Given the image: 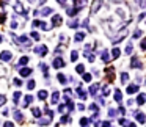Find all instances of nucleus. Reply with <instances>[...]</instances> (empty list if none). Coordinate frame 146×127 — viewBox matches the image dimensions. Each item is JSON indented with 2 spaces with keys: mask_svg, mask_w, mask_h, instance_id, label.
Masks as SVG:
<instances>
[{
  "mask_svg": "<svg viewBox=\"0 0 146 127\" xmlns=\"http://www.w3.org/2000/svg\"><path fill=\"white\" fill-rule=\"evenodd\" d=\"M119 124H121V126H124V127H137L133 122H129L127 119H119Z\"/></svg>",
  "mask_w": 146,
  "mask_h": 127,
  "instance_id": "nucleus-18",
  "label": "nucleus"
},
{
  "mask_svg": "<svg viewBox=\"0 0 146 127\" xmlns=\"http://www.w3.org/2000/svg\"><path fill=\"white\" fill-rule=\"evenodd\" d=\"M69 121V118H68V114H63V118H61V124H66Z\"/></svg>",
  "mask_w": 146,
  "mask_h": 127,
  "instance_id": "nucleus-45",
  "label": "nucleus"
},
{
  "mask_svg": "<svg viewBox=\"0 0 146 127\" xmlns=\"http://www.w3.org/2000/svg\"><path fill=\"white\" fill-rule=\"evenodd\" d=\"M63 66H65V61H63L61 56H57V58H54V68H55V69H60V68H63Z\"/></svg>",
  "mask_w": 146,
  "mask_h": 127,
  "instance_id": "nucleus-4",
  "label": "nucleus"
},
{
  "mask_svg": "<svg viewBox=\"0 0 146 127\" xmlns=\"http://www.w3.org/2000/svg\"><path fill=\"white\" fill-rule=\"evenodd\" d=\"M3 20H5V16H3V14H0V24H2Z\"/></svg>",
  "mask_w": 146,
  "mask_h": 127,
  "instance_id": "nucleus-57",
  "label": "nucleus"
},
{
  "mask_svg": "<svg viewBox=\"0 0 146 127\" xmlns=\"http://www.w3.org/2000/svg\"><path fill=\"white\" fill-rule=\"evenodd\" d=\"M17 27V22H11V28H16Z\"/></svg>",
  "mask_w": 146,
  "mask_h": 127,
  "instance_id": "nucleus-55",
  "label": "nucleus"
},
{
  "mask_svg": "<svg viewBox=\"0 0 146 127\" xmlns=\"http://www.w3.org/2000/svg\"><path fill=\"white\" fill-rule=\"evenodd\" d=\"M61 50H63V47H57V49H55V54H57V55H60V54H61Z\"/></svg>",
  "mask_w": 146,
  "mask_h": 127,
  "instance_id": "nucleus-51",
  "label": "nucleus"
},
{
  "mask_svg": "<svg viewBox=\"0 0 146 127\" xmlns=\"http://www.w3.org/2000/svg\"><path fill=\"white\" fill-rule=\"evenodd\" d=\"M32 38L35 39V41H39V34L36 32H32Z\"/></svg>",
  "mask_w": 146,
  "mask_h": 127,
  "instance_id": "nucleus-42",
  "label": "nucleus"
},
{
  "mask_svg": "<svg viewBox=\"0 0 146 127\" xmlns=\"http://www.w3.org/2000/svg\"><path fill=\"white\" fill-rule=\"evenodd\" d=\"M38 27H41L43 30H49V28H47V24H46V22H39V25H38Z\"/></svg>",
  "mask_w": 146,
  "mask_h": 127,
  "instance_id": "nucleus-44",
  "label": "nucleus"
},
{
  "mask_svg": "<svg viewBox=\"0 0 146 127\" xmlns=\"http://www.w3.org/2000/svg\"><path fill=\"white\" fill-rule=\"evenodd\" d=\"M99 88H101V86H99V83H93V85L90 86V94L96 96V94H97V91H99Z\"/></svg>",
  "mask_w": 146,
  "mask_h": 127,
  "instance_id": "nucleus-10",
  "label": "nucleus"
},
{
  "mask_svg": "<svg viewBox=\"0 0 146 127\" xmlns=\"http://www.w3.org/2000/svg\"><path fill=\"white\" fill-rule=\"evenodd\" d=\"M127 80H129V76H127V72H122V74H121V83H126Z\"/></svg>",
  "mask_w": 146,
  "mask_h": 127,
  "instance_id": "nucleus-34",
  "label": "nucleus"
},
{
  "mask_svg": "<svg viewBox=\"0 0 146 127\" xmlns=\"http://www.w3.org/2000/svg\"><path fill=\"white\" fill-rule=\"evenodd\" d=\"M135 114V118H137V121L140 124H144V121H146V118H144V113H140V112H135L133 113Z\"/></svg>",
  "mask_w": 146,
  "mask_h": 127,
  "instance_id": "nucleus-9",
  "label": "nucleus"
},
{
  "mask_svg": "<svg viewBox=\"0 0 146 127\" xmlns=\"http://www.w3.org/2000/svg\"><path fill=\"white\" fill-rule=\"evenodd\" d=\"M77 108H79V110H85V105H83V104H79Z\"/></svg>",
  "mask_w": 146,
  "mask_h": 127,
  "instance_id": "nucleus-52",
  "label": "nucleus"
},
{
  "mask_svg": "<svg viewBox=\"0 0 146 127\" xmlns=\"http://www.w3.org/2000/svg\"><path fill=\"white\" fill-rule=\"evenodd\" d=\"M50 122V118H46V119H39V126H46Z\"/></svg>",
  "mask_w": 146,
  "mask_h": 127,
  "instance_id": "nucleus-38",
  "label": "nucleus"
},
{
  "mask_svg": "<svg viewBox=\"0 0 146 127\" xmlns=\"http://www.w3.org/2000/svg\"><path fill=\"white\" fill-rule=\"evenodd\" d=\"M79 58V54H77V52H71V61H75V60H77Z\"/></svg>",
  "mask_w": 146,
  "mask_h": 127,
  "instance_id": "nucleus-39",
  "label": "nucleus"
},
{
  "mask_svg": "<svg viewBox=\"0 0 146 127\" xmlns=\"http://www.w3.org/2000/svg\"><path fill=\"white\" fill-rule=\"evenodd\" d=\"M11 58H13V54H11L10 50H3L2 54H0V60L2 61H10Z\"/></svg>",
  "mask_w": 146,
  "mask_h": 127,
  "instance_id": "nucleus-2",
  "label": "nucleus"
},
{
  "mask_svg": "<svg viewBox=\"0 0 146 127\" xmlns=\"http://www.w3.org/2000/svg\"><path fill=\"white\" fill-rule=\"evenodd\" d=\"M28 63V56H22V58L19 60V66H25Z\"/></svg>",
  "mask_w": 146,
  "mask_h": 127,
  "instance_id": "nucleus-32",
  "label": "nucleus"
},
{
  "mask_svg": "<svg viewBox=\"0 0 146 127\" xmlns=\"http://www.w3.org/2000/svg\"><path fill=\"white\" fill-rule=\"evenodd\" d=\"M0 42H2V34H0Z\"/></svg>",
  "mask_w": 146,
  "mask_h": 127,
  "instance_id": "nucleus-59",
  "label": "nucleus"
},
{
  "mask_svg": "<svg viewBox=\"0 0 146 127\" xmlns=\"http://www.w3.org/2000/svg\"><path fill=\"white\" fill-rule=\"evenodd\" d=\"M83 76V82H91V74H82Z\"/></svg>",
  "mask_w": 146,
  "mask_h": 127,
  "instance_id": "nucleus-40",
  "label": "nucleus"
},
{
  "mask_svg": "<svg viewBox=\"0 0 146 127\" xmlns=\"http://www.w3.org/2000/svg\"><path fill=\"white\" fill-rule=\"evenodd\" d=\"M17 42L24 44L25 47H28V46H30V41H28V38H27V36H21V38H17Z\"/></svg>",
  "mask_w": 146,
  "mask_h": 127,
  "instance_id": "nucleus-14",
  "label": "nucleus"
},
{
  "mask_svg": "<svg viewBox=\"0 0 146 127\" xmlns=\"http://www.w3.org/2000/svg\"><path fill=\"white\" fill-rule=\"evenodd\" d=\"M88 122H90V119H86V118H82L80 119V126L82 127H86V126H88Z\"/></svg>",
  "mask_w": 146,
  "mask_h": 127,
  "instance_id": "nucleus-36",
  "label": "nucleus"
},
{
  "mask_svg": "<svg viewBox=\"0 0 146 127\" xmlns=\"http://www.w3.org/2000/svg\"><path fill=\"white\" fill-rule=\"evenodd\" d=\"M74 2H77V0H74Z\"/></svg>",
  "mask_w": 146,
  "mask_h": 127,
  "instance_id": "nucleus-60",
  "label": "nucleus"
},
{
  "mask_svg": "<svg viewBox=\"0 0 146 127\" xmlns=\"http://www.w3.org/2000/svg\"><path fill=\"white\" fill-rule=\"evenodd\" d=\"M77 96L80 97V99H83V100H85L86 97H88V93H86L85 90H82V88H79V90H77Z\"/></svg>",
  "mask_w": 146,
  "mask_h": 127,
  "instance_id": "nucleus-15",
  "label": "nucleus"
},
{
  "mask_svg": "<svg viewBox=\"0 0 146 127\" xmlns=\"http://www.w3.org/2000/svg\"><path fill=\"white\" fill-rule=\"evenodd\" d=\"M137 91H138V85H137V83H135V85H129V86H127V93H129V94H135Z\"/></svg>",
  "mask_w": 146,
  "mask_h": 127,
  "instance_id": "nucleus-13",
  "label": "nucleus"
},
{
  "mask_svg": "<svg viewBox=\"0 0 146 127\" xmlns=\"http://www.w3.org/2000/svg\"><path fill=\"white\" fill-rule=\"evenodd\" d=\"M115 100H116V102H121V100H122V94H121L119 90L115 91Z\"/></svg>",
  "mask_w": 146,
  "mask_h": 127,
  "instance_id": "nucleus-27",
  "label": "nucleus"
},
{
  "mask_svg": "<svg viewBox=\"0 0 146 127\" xmlns=\"http://www.w3.org/2000/svg\"><path fill=\"white\" fill-rule=\"evenodd\" d=\"M83 39H85V33H83V32H79V33L74 36V41H75V42H82Z\"/></svg>",
  "mask_w": 146,
  "mask_h": 127,
  "instance_id": "nucleus-12",
  "label": "nucleus"
},
{
  "mask_svg": "<svg viewBox=\"0 0 146 127\" xmlns=\"http://www.w3.org/2000/svg\"><path fill=\"white\" fill-rule=\"evenodd\" d=\"M102 60H104V63H108L110 60H112V58H110V55H108V52H107V50H104V52H102Z\"/></svg>",
  "mask_w": 146,
  "mask_h": 127,
  "instance_id": "nucleus-26",
  "label": "nucleus"
},
{
  "mask_svg": "<svg viewBox=\"0 0 146 127\" xmlns=\"http://www.w3.org/2000/svg\"><path fill=\"white\" fill-rule=\"evenodd\" d=\"M57 2L60 3V5H65V3H66V0H57Z\"/></svg>",
  "mask_w": 146,
  "mask_h": 127,
  "instance_id": "nucleus-56",
  "label": "nucleus"
},
{
  "mask_svg": "<svg viewBox=\"0 0 146 127\" xmlns=\"http://www.w3.org/2000/svg\"><path fill=\"white\" fill-rule=\"evenodd\" d=\"M57 78H58V82H60L61 85H66V82H68V78H66L65 76H63V74H58Z\"/></svg>",
  "mask_w": 146,
  "mask_h": 127,
  "instance_id": "nucleus-24",
  "label": "nucleus"
},
{
  "mask_svg": "<svg viewBox=\"0 0 146 127\" xmlns=\"http://www.w3.org/2000/svg\"><path fill=\"white\" fill-rule=\"evenodd\" d=\"M144 16H146V14H144V13H141V14L138 16V20H143V19H144Z\"/></svg>",
  "mask_w": 146,
  "mask_h": 127,
  "instance_id": "nucleus-53",
  "label": "nucleus"
},
{
  "mask_svg": "<svg viewBox=\"0 0 146 127\" xmlns=\"http://www.w3.org/2000/svg\"><path fill=\"white\" fill-rule=\"evenodd\" d=\"M33 52L36 55H39V56H44L46 54H47V47H46V46H38V47H35Z\"/></svg>",
  "mask_w": 146,
  "mask_h": 127,
  "instance_id": "nucleus-1",
  "label": "nucleus"
},
{
  "mask_svg": "<svg viewBox=\"0 0 146 127\" xmlns=\"http://www.w3.org/2000/svg\"><path fill=\"white\" fill-rule=\"evenodd\" d=\"M14 85H16V86H22V80H19V78H14Z\"/></svg>",
  "mask_w": 146,
  "mask_h": 127,
  "instance_id": "nucleus-47",
  "label": "nucleus"
},
{
  "mask_svg": "<svg viewBox=\"0 0 146 127\" xmlns=\"http://www.w3.org/2000/svg\"><path fill=\"white\" fill-rule=\"evenodd\" d=\"M14 11H16V13H22V14H27V11H25L24 8H22V5H21V3H16V5H14Z\"/></svg>",
  "mask_w": 146,
  "mask_h": 127,
  "instance_id": "nucleus-17",
  "label": "nucleus"
},
{
  "mask_svg": "<svg viewBox=\"0 0 146 127\" xmlns=\"http://www.w3.org/2000/svg\"><path fill=\"white\" fill-rule=\"evenodd\" d=\"M68 110H69V108H68L66 104H60V105H58V112H60V113H66Z\"/></svg>",
  "mask_w": 146,
  "mask_h": 127,
  "instance_id": "nucleus-23",
  "label": "nucleus"
},
{
  "mask_svg": "<svg viewBox=\"0 0 146 127\" xmlns=\"http://www.w3.org/2000/svg\"><path fill=\"white\" fill-rule=\"evenodd\" d=\"M144 47H146V42H144V41H141V50H144Z\"/></svg>",
  "mask_w": 146,
  "mask_h": 127,
  "instance_id": "nucleus-58",
  "label": "nucleus"
},
{
  "mask_svg": "<svg viewBox=\"0 0 146 127\" xmlns=\"http://www.w3.org/2000/svg\"><path fill=\"white\" fill-rule=\"evenodd\" d=\"M38 97H39L41 100H46V99H47V91H46V90H43V91H39V94H38Z\"/></svg>",
  "mask_w": 146,
  "mask_h": 127,
  "instance_id": "nucleus-28",
  "label": "nucleus"
},
{
  "mask_svg": "<svg viewBox=\"0 0 146 127\" xmlns=\"http://www.w3.org/2000/svg\"><path fill=\"white\" fill-rule=\"evenodd\" d=\"M130 68H137V69H141L143 64H141V61H140L138 56H133L132 61H130Z\"/></svg>",
  "mask_w": 146,
  "mask_h": 127,
  "instance_id": "nucleus-3",
  "label": "nucleus"
},
{
  "mask_svg": "<svg viewBox=\"0 0 146 127\" xmlns=\"http://www.w3.org/2000/svg\"><path fill=\"white\" fill-rule=\"evenodd\" d=\"M68 25H69V28H77L79 27V20L77 19H72V20L68 22Z\"/></svg>",
  "mask_w": 146,
  "mask_h": 127,
  "instance_id": "nucleus-22",
  "label": "nucleus"
},
{
  "mask_svg": "<svg viewBox=\"0 0 146 127\" xmlns=\"http://www.w3.org/2000/svg\"><path fill=\"white\" fill-rule=\"evenodd\" d=\"M75 71H77L79 74H85V66L83 64H79L77 68H75Z\"/></svg>",
  "mask_w": 146,
  "mask_h": 127,
  "instance_id": "nucleus-35",
  "label": "nucleus"
},
{
  "mask_svg": "<svg viewBox=\"0 0 146 127\" xmlns=\"http://www.w3.org/2000/svg\"><path fill=\"white\" fill-rule=\"evenodd\" d=\"M58 99H60V93H58V91H54V94H52V104H54V105H57Z\"/></svg>",
  "mask_w": 146,
  "mask_h": 127,
  "instance_id": "nucleus-20",
  "label": "nucleus"
},
{
  "mask_svg": "<svg viewBox=\"0 0 146 127\" xmlns=\"http://www.w3.org/2000/svg\"><path fill=\"white\" fill-rule=\"evenodd\" d=\"M19 99H21V91H16V93H14V96H13V100H14V104H17V102H19Z\"/></svg>",
  "mask_w": 146,
  "mask_h": 127,
  "instance_id": "nucleus-33",
  "label": "nucleus"
},
{
  "mask_svg": "<svg viewBox=\"0 0 146 127\" xmlns=\"http://www.w3.org/2000/svg\"><path fill=\"white\" fill-rule=\"evenodd\" d=\"M61 22H63V19H61V16H54V19H52V27L54 28H57V27H60L61 25Z\"/></svg>",
  "mask_w": 146,
  "mask_h": 127,
  "instance_id": "nucleus-5",
  "label": "nucleus"
},
{
  "mask_svg": "<svg viewBox=\"0 0 146 127\" xmlns=\"http://www.w3.org/2000/svg\"><path fill=\"white\" fill-rule=\"evenodd\" d=\"M119 54H121V52H119V49H113L112 50V56H110V58H118V56H119Z\"/></svg>",
  "mask_w": 146,
  "mask_h": 127,
  "instance_id": "nucleus-29",
  "label": "nucleus"
},
{
  "mask_svg": "<svg viewBox=\"0 0 146 127\" xmlns=\"http://www.w3.org/2000/svg\"><path fill=\"white\" fill-rule=\"evenodd\" d=\"M35 85H36V83H35V80H30V82H28V85H27V88H28V90H33Z\"/></svg>",
  "mask_w": 146,
  "mask_h": 127,
  "instance_id": "nucleus-41",
  "label": "nucleus"
},
{
  "mask_svg": "<svg viewBox=\"0 0 146 127\" xmlns=\"http://www.w3.org/2000/svg\"><path fill=\"white\" fill-rule=\"evenodd\" d=\"M5 102H7V96H3V94H2V96H0V107H2Z\"/></svg>",
  "mask_w": 146,
  "mask_h": 127,
  "instance_id": "nucleus-43",
  "label": "nucleus"
},
{
  "mask_svg": "<svg viewBox=\"0 0 146 127\" xmlns=\"http://www.w3.org/2000/svg\"><path fill=\"white\" fill-rule=\"evenodd\" d=\"M141 34H143V30H140V28H138V30H135V32H133V39L141 38Z\"/></svg>",
  "mask_w": 146,
  "mask_h": 127,
  "instance_id": "nucleus-31",
  "label": "nucleus"
},
{
  "mask_svg": "<svg viewBox=\"0 0 146 127\" xmlns=\"http://www.w3.org/2000/svg\"><path fill=\"white\" fill-rule=\"evenodd\" d=\"M126 34H127V30H126V28H124V30H122V32H121V33L118 34V36H116V38H113V41H112V42H113V44H116V42H119L121 39H124V38H126Z\"/></svg>",
  "mask_w": 146,
  "mask_h": 127,
  "instance_id": "nucleus-7",
  "label": "nucleus"
},
{
  "mask_svg": "<svg viewBox=\"0 0 146 127\" xmlns=\"http://www.w3.org/2000/svg\"><path fill=\"white\" fill-rule=\"evenodd\" d=\"M101 127H112V124H110L108 121H104V122L101 124Z\"/></svg>",
  "mask_w": 146,
  "mask_h": 127,
  "instance_id": "nucleus-48",
  "label": "nucleus"
},
{
  "mask_svg": "<svg viewBox=\"0 0 146 127\" xmlns=\"http://www.w3.org/2000/svg\"><path fill=\"white\" fill-rule=\"evenodd\" d=\"M144 100H146V94L140 93L138 97H137V104H138V105H144Z\"/></svg>",
  "mask_w": 146,
  "mask_h": 127,
  "instance_id": "nucleus-11",
  "label": "nucleus"
},
{
  "mask_svg": "<svg viewBox=\"0 0 146 127\" xmlns=\"http://www.w3.org/2000/svg\"><path fill=\"white\" fill-rule=\"evenodd\" d=\"M32 113H33L35 118H41V110L39 108H32Z\"/></svg>",
  "mask_w": 146,
  "mask_h": 127,
  "instance_id": "nucleus-30",
  "label": "nucleus"
},
{
  "mask_svg": "<svg viewBox=\"0 0 146 127\" xmlns=\"http://www.w3.org/2000/svg\"><path fill=\"white\" fill-rule=\"evenodd\" d=\"M104 96H108L110 94V90H108V86H105V88H104V93H102Z\"/></svg>",
  "mask_w": 146,
  "mask_h": 127,
  "instance_id": "nucleus-49",
  "label": "nucleus"
},
{
  "mask_svg": "<svg viewBox=\"0 0 146 127\" xmlns=\"http://www.w3.org/2000/svg\"><path fill=\"white\" fill-rule=\"evenodd\" d=\"M52 13H54L52 8H43L41 10V16H47V14H52Z\"/></svg>",
  "mask_w": 146,
  "mask_h": 127,
  "instance_id": "nucleus-25",
  "label": "nucleus"
},
{
  "mask_svg": "<svg viewBox=\"0 0 146 127\" xmlns=\"http://www.w3.org/2000/svg\"><path fill=\"white\" fill-rule=\"evenodd\" d=\"M32 74V69L30 68H22L21 69V77H28Z\"/></svg>",
  "mask_w": 146,
  "mask_h": 127,
  "instance_id": "nucleus-16",
  "label": "nucleus"
},
{
  "mask_svg": "<svg viewBox=\"0 0 146 127\" xmlns=\"http://www.w3.org/2000/svg\"><path fill=\"white\" fill-rule=\"evenodd\" d=\"M33 99H35V97L30 94V96H27L25 97V100H24V104H22V105H24V107H28V105H30V104L33 102Z\"/></svg>",
  "mask_w": 146,
  "mask_h": 127,
  "instance_id": "nucleus-21",
  "label": "nucleus"
},
{
  "mask_svg": "<svg viewBox=\"0 0 146 127\" xmlns=\"http://www.w3.org/2000/svg\"><path fill=\"white\" fill-rule=\"evenodd\" d=\"M115 114H116V110H113V108H110V110H108V116H110V118H113Z\"/></svg>",
  "mask_w": 146,
  "mask_h": 127,
  "instance_id": "nucleus-46",
  "label": "nucleus"
},
{
  "mask_svg": "<svg viewBox=\"0 0 146 127\" xmlns=\"http://www.w3.org/2000/svg\"><path fill=\"white\" fill-rule=\"evenodd\" d=\"M105 72H107V78H108V82H113V80H115V69L112 68V66H110V68H107L105 69Z\"/></svg>",
  "mask_w": 146,
  "mask_h": 127,
  "instance_id": "nucleus-6",
  "label": "nucleus"
},
{
  "mask_svg": "<svg viewBox=\"0 0 146 127\" xmlns=\"http://www.w3.org/2000/svg\"><path fill=\"white\" fill-rule=\"evenodd\" d=\"M3 127H14V124H13V122H8V121H7V122L3 124Z\"/></svg>",
  "mask_w": 146,
  "mask_h": 127,
  "instance_id": "nucleus-50",
  "label": "nucleus"
},
{
  "mask_svg": "<svg viewBox=\"0 0 146 127\" xmlns=\"http://www.w3.org/2000/svg\"><path fill=\"white\" fill-rule=\"evenodd\" d=\"M132 49H133V46H132V42H129V44H127V47H126V54L130 55L132 54Z\"/></svg>",
  "mask_w": 146,
  "mask_h": 127,
  "instance_id": "nucleus-37",
  "label": "nucleus"
},
{
  "mask_svg": "<svg viewBox=\"0 0 146 127\" xmlns=\"http://www.w3.org/2000/svg\"><path fill=\"white\" fill-rule=\"evenodd\" d=\"M14 119L17 121V122H22V121H24V114L16 110V112H14Z\"/></svg>",
  "mask_w": 146,
  "mask_h": 127,
  "instance_id": "nucleus-19",
  "label": "nucleus"
},
{
  "mask_svg": "<svg viewBox=\"0 0 146 127\" xmlns=\"http://www.w3.org/2000/svg\"><path fill=\"white\" fill-rule=\"evenodd\" d=\"M99 6H101V0H94V2H93V5H91V10H90V13H91V14H94L96 11L99 10Z\"/></svg>",
  "mask_w": 146,
  "mask_h": 127,
  "instance_id": "nucleus-8",
  "label": "nucleus"
},
{
  "mask_svg": "<svg viewBox=\"0 0 146 127\" xmlns=\"http://www.w3.org/2000/svg\"><path fill=\"white\" fill-rule=\"evenodd\" d=\"M118 112H119L121 114H124V113H126V110H124V108H122V107H119V110H118Z\"/></svg>",
  "mask_w": 146,
  "mask_h": 127,
  "instance_id": "nucleus-54",
  "label": "nucleus"
}]
</instances>
